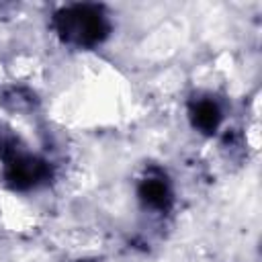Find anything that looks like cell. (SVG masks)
I'll use <instances>...</instances> for the list:
<instances>
[{"label":"cell","mask_w":262,"mask_h":262,"mask_svg":"<svg viewBox=\"0 0 262 262\" xmlns=\"http://www.w3.org/2000/svg\"><path fill=\"white\" fill-rule=\"evenodd\" d=\"M72 262H96V260H92V258H78V260H72Z\"/></svg>","instance_id":"7"},{"label":"cell","mask_w":262,"mask_h":262,"mask_svg":"<svg viewBox=\"0 0 262 262\" xmlns=\"http://www.w3.org/2000/svg\"><path fill=\"white\" fill-rule=\"evenodd\" d=\"M51 29L57 39L74 49H96L113 33V20L104 4L70 2L53 10Z\"/></svg>","instance_id":"1"},{"label":"cell","mask_w":262,"mask_h":262,"mask_svg":"<svg viewBox=\"0 0 262 262\" xmlns=\"http://www.w3.org/2000/svg\"><path fill=\"white\" fill-rule=\"evenodd\" d=\"M23 147H27V145L16 135V131H12L8 125H0V164L6 162L16 151H20Z\"/></svg>","instance_id":"6"},{"label":"cell","mask_w":262,"mask_h":262,"mask_svg":"<svg viewBox=\"0 0 262 262\" xmlns=\"http://www.w3.org/2000/svg\"><path fill=\"white\" fill-rule=\"evenodd\" d=\"M135 194H137L139 205L145 211H151L156 215L170 213L176 203L174 186H172L168 172L162 166H154V164L143 168L137 180V186H135Z\"/></svg>","instance_id":"3"},{"label":"cell","mask_w":262,"mask_h":262,"mask_svg":"<svg viewBox=\"0 0 262 262\" xmlns=\"http://www.w3.org/2000/svg\"><path fill=\"white\" fill-rule=\"evenodd\" d=\"M55 178V166L39 156L23 147L6 162H2V182L12 192H31L47 186Z\"/></svg>","instance_id":"2"},{"label":"cell","mask_w":262,"mask_h":262,"mask_svg":"<svg viewBox=\"0 0 262 262\" xmlns=\"http://www.w3.org/2000/svg\"><path fill=\"white\" fill-rule=\"evenodd\" d=\"M0 104H2V108L10 111V113H31L33 108H37L39 98L31 88L14 84V86H8L2 90Z\"/></svg>","instance_id":"5"},{"label":"cell","mask_w":262,"mask_h":262,"mask_svg":"<svg viewBox=\"0 0 262 262\" xmlns=\"http://www.w3.org/2000/svg\"><path fill=\"white\" fill-rule=\"evenodd\" d=\"M186 117L190 127L205 135V137H213L219 133L225 113H223V104L219 102V98L211 92H194L188 102H186Z\"/></svg>","instance_id":"4"}]
</instances>
